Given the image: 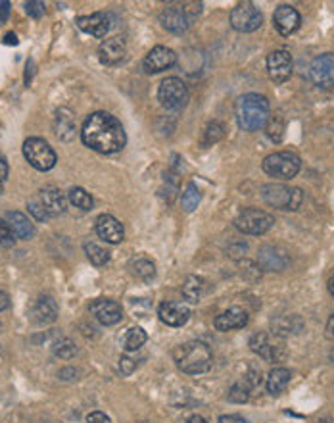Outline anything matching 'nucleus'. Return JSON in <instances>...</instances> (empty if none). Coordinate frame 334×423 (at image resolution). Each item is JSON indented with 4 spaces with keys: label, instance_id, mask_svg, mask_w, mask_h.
I'll return each instance as SVG.
<instances>
[{
    "label": "nucleus",
    "instance_id": "nucleus-12",
    "mask_svg": "<svg viewBox=\"0 0 334 423\" xmlns=\"http://www.w3.org/2000/svg\"><path fill=\"white\" fill-rule=\"evenodd\" d=\"M292 68V56H290V52H286V50H275V52H271V54L267 56V73H269L271 81H275L277 85L286 83V81L290 79Z\"/></svg>",
    "mask_w": 334,
    "mask_h": 423
},
{
    "label": "nucleus",
    "instance_id": "nucleus-26",
    "mask_svg": "<svg viewBox=\"0 0 334 423\" xmlns=\"http://www.w3.org/2000/svg\"><path fill=\"white\" fill-rule=\"evenodd\" d=\"M304 329V321L299 316H280L273 319V333L277 337H288V335H298Z\"/></svg>",
    "mask_w": 334,
    "mask_h": 423
},
{
    "label": "nucleus",
    "instance_id": "nucleus-25",
    "mask_svg": "<svg viewBox=\"0 0 334 423\" xmlns=\"http://www.w3.org/2000/svg\"><path fill=\"white\" fill-rule=\"evenodd\" d=\"M6 221L12 227V231L16 233V237L21 240H29L33 235H35V226L33 221L21 214V212H8L6 214Z\"/></svg>",
    "mask_w": 334,
    "mask_h": 423
},
{
    "label": "nucleus",
    "instance_id": "nucleus-48",
    "mask_svg": "<svg viewBox=\"0 0 334 423\" xmlns=\"http://www.w3.org/2000/svg\"><path fill=\"white\" fill-rule=\"evenodd\" d=\"M327 331H328V335H330V338H333V341H334V314H333V316H330V319H328Z\"/></svg>",
    "mask_w": 334,
    "mask_h": 423
},
{
    "label": "nucleus",
    "instance_id": "nucleus-24",
    "mask_svg": "<svg viewBox=\"0 0 334 423\" xmlns=\"http://www.w3.org/2000/svg\"><path fill=\"white\" fill-rule=\"evenodd\" d=\"M39 202L47 210L49 218H56L66 210V197L62 195V190L56 189V187H44L39 192Z\"/></svg>",
    "mask_w": 334,
    "mask_h": 423
},
{
    "label": "nucleus",
    "instance_id": "nucleus-23",
    "mask_svg": "<svg viewBox=\"0 0 334 423\" xmlns=\"http://www.w3.org/2000/svg\"><path fill=\"white\" fill-rule=\"evenodd\" d=\"M246 324H248V312L238 308V306L221 312V314L216 317V321H214L217 331L223 333L233 331V329H242V327H246Z\"/></svg>",
    "mask_w": 334,
    "mask_h": 423
},
{
    "label": "nucleus",
    "instance_id": "nucleus-18",
    "mask_svg": "<svg viewBox=\"0 0 334 423\" xmlns=\"http://www.w3.org/2000/svg\"><path fill=\"white\" fill-rule=\"evenodd\" d=\"M91 314L102 325H116L123 317L121 304L116 302V300H110V298H97L91 304Z\"/></svg>",
    "mask_w": 334,
    "mask_h": 423
},
{
    "label": "nucleus",
    "instance_id": "nucleus-11",
    "mask_svg": "<svg viewBox=\"0 0 334 423\" xmlns=\"http://www.w3.org/2000/svg\"><path fill=\"white\" fill-rule=\"evenodd\" d=\"M252 352H256L259 358H264L265 362H278L285 356V345L283 341L275 335V333L259 331L250 338Z\"/></svg>",
    "mask_w": 334,
    "mask_h": 423
},
{
    "label": "nucleus",
    "instance_id": "nucleus-27",
    "mask_svg": "<svg viewBox=\"0 0 334 423\" xmlns=\"http://www.w3.org/2000/svg\"><path fill=\"white\" fill-rule=\"evenodd\" d=\"M290 379H292L290 369H286V367H275V369H271V374L267 377V383H265V385H267V391H269L273 396H277L288 387Z\"/></svg>",
    "mask_w": 334,
    "mask_h": 423
},
{
    "label": "nucleus",
    "instance_id": "nucleus-43",
    "mask_svg": "<svg viewBox=\"0 0 334 423\" xmlns=\"http://www.w3.org/2000/svg\"><path fill=\"white\" fill-rule=\"evenodd\" d=\"M85 423H110V417L106 416L104 412H92L85 417Z\"/></svg>",
    "mask_w": 334,
    "mask_h": 423
},
{
    "label": "nucleus",
    "instance_id": "nucleus-7",
    "mask_svg": "<svg viewBox=\"0 0 334 423\" xmlns=\"http://www.w3.org/2000/svg\"><path fill=\"white\" fill-rule=\"evenodd\" d=\"M23 156H25L29 166H33L39 171H49L58 162L54 148L41 137H31L23 142Z\"/></svg>",
    "mask_w": 334,
    "mask_h": 423
},
{
    "label": "nucleus",
    "instance_id": "nucleus-34",
    "mask_svg": "<svg viewBox=\"0 0 334 423\" xmlns=\"http://www.w3.org/2000/svg\"><path fill=\"white\" fill-rule=\"evenodd\" d=\"M85 252H87V258L91 260V264L94 266H106L110 262V252L106 248L98 247L97 243H85Z\"/></svg>",
    "mask_w": 334,
    "mask_h": 423
},
{
    "label": "nucleus",
    "instance_id": "nucleus-21",
    "mask_svg": "<svg viewBox=\"0 0 334 423\" xmlns=\"http://www.w3.org/2000/svg\"><path fill=\"white\" fill-rule=\"evenodd\" d=\"M158 316L169 327H183L190 319V310L181 302H163L158 310Z\"/></svg>",
    "mask_w": 334,
    "mask_h": 423
},
{
    "label": "nucleus",
    "instance_id": "nucleus-16",
    "mask_svg": "<svg viewBox=\"0 0 334 423\" xmlns=\"http://www.w3.org/2000/svg\"><path fill=\"white\" fill-rule=\"evenodd\" d=\"M299 23H302V16L296 8L288 6V4L278 6L273 14V25L283 37H290L292 33H296Z\"/></svg>",
    "mask_w": 334,
    "mask_h": 423
},
{
    "label": "nucleus",
    "instance_id": "nucleus-6",
    "mask_svg": "<svg viewBox=\"0 0 334 423\" xmlns=\"http://www.w3.org/2000/svg\"><path fill=\"white\" fill-rule=\"evenodd\" d=\"M261 168L267 176L283 179V181H290L292 177L298 176L302 160L294 152L280 150V152H273V154L267 156L261 164Z\"/></svg>",
    "mask_w": 334,
    "mask_h": 423
},
{
    "label": "nucleus",
    "instance_id": "nucleus-10",
    "mask_svg": "<svg viewBox=\"0 0 334 423\" xmlns=\"http://www.w3.org/2000/svg\"><path fill=\"white\" fill-rule=\"evenodd\" d=\"M264 23V16L259 8L252 2H240L230 12V25L240 33H254Z\"/></svg>",
    "mask_w": 334,
    "mask_h": 423
},
{
    "label": "nucleus",
    "instance_id": "nucleus-1",
    "mask_svg": "<svg viewBox=\"0 0 334 423\" xmlns=\"http://www.w3.org/2000/svg\"><path fill=\"white\" fill-rule=\"evenodd\" d=\"M81 139L85 147H89L100 154H116L125 147L127 135L121 121L108 112H94L85 121L81 129Z\"/></svg>",
    "mask_w": 334,
    "mask_h": 423
},
{
    "label": "nucleus",
    "instance_id": "nucleus-3",
    "mask_svg": "<svg viewBox=\"0 0 334 423\" xmlns=\"http://www.w3.org/2000/svg\"><path fill=\"white\" fill-rule=\"evenodd\" d=\"M173 356L179 369L188 375L206 374L214 364V352L204 341H188L185 345L177 346Z\"/></svg>",
    "mask_w": 334,
    "mask_h": 423
},
{
    "label": "nucleus",
    "instance_id": "nucleus-47",
    "mask_svg": "<svg viewBox=\"0 0 334 423\" xmlns=\"http://www.w3.org/2000/svg\"><path fill=\"white\" fill-rule=\"evenodd\" d=\"M2 42H4V44H18V35H16V33H6V35H4V39H2Z\"/></svg>",
    "mask_w": 334,
    "mask_h": 423
},
{
    "label": "nucleus",
    "instance_id": "nucleus-52",
    "mask_svg": "<svg viewBox=\"0 0 334 423\" xmlns=\"http://www.w3.org/2000/svg\"><path fill=\"white\" fill-rule=\"evenodd\" d=\"M0 331H2V324H0Z\"/></svg>",
    "mask_w": 334,
    "mask_h": 423
},
{
    "label": "nucleus",
    "instance_id": "nucleus-15",
    "mask_svg": "<svg viewBox=\"0 0 334 423\" xmlns=\"http://www.w3.org/2000/svg\"><path fill=\"white\" fill-rule=\"evenodd\" d=\"M177 63V54L173 50L167 49V47H154L150 52L144 58L142 62V68L147 73H160V71H166L169 68H173Z\"/></svg>",
    "mask_w": 334,
    "mask_h": 423
},
{
    "label": "nucleus",
    "instance_id": "nucleus-36",
    "mask_svg": "<svg viewBox=\"0 0 334 423\" xmlns=\"http://www.w3.org/2000/svg\"><path fill=\"white\" fill-rule=\"evenodd\" d=\"M250 391L252 388L240 381V383H235L229 391V400L235 402V404H244V402L250 400Z\"/></svg>",
    "mask_w": 334,
    "mask_h": 423
},
{
    "label": "nucleus",
    "instance_id": "nucleus-20",
    "mask_svg": "<svg viewBox=\"0 0 334 423\" xmlns=\"http://www.w3.org/2000/svg\"><path fill=\"white\" fill-rule=\"evenodd\" d=\"M77 27L81 29L87 35L97 37V39H104L106 33L111 29L110 16L104 12H97L91 16H81L77 18Z\"/></svg>",
    "mask_w": 334,
    "mask_h": 423
},
{
    "label": "nucleus",
    "instance_id": "nucleus-33",
    "mask_svg": "<svg viewBox=\"0 0 334 423\" xmlns=\"http://www.w3.org/2000/svg\"><path fill=\"white\" fill-rule=\"evenodd\" d=\"M200 200H202V195H200V189L196 187L194 183H188L185 192H183L181 197V206L185 212H194L200 204Z\"/></svg>",
    "mask_w": 334,
    "mask_h": 423
},
{
    "label": "nucleus",
    "instance_id": "nucleus-17",
    "mask_svg": "<svg viewBox=\"0 0 334 423\" xmlns=\"http://www.w3.org/2000/svg\"><path fill=\"white\" fill-rule=\"evenodd\" d=\"M97 235L110 245H119L121 240L125 239V229L119 223V219H116L110 214H102L98 216L97 223H94Z\"/></svg>",
    "mask_w": 334,
    "mask_h": 423
},
{
    "label": "nucleus",
    "instance_id": "nucleus-9",
    "mask_svg": "<svg viewBox=\"0 0 334 423\" xmlns=\"http://www.w3.org/2000/svg\"><path fill=\"white\" fill-rule=\"evenodd\" d=\"M158 99L167 110H181L187 106L190 92H188L187 83L183 79L167 78L161 81L160 89H158Z\"/></svg>",
    "mask_w": 334,
    "mask_h": 423
},
{
    "label": "nucleus",
    "instance_id": "nucleus-13",
    "mask_svg": "<svg viewBox=\"0 0 334 423\" xmlns=\"http://www.w3.org/2000/svg\"><path fill=\"white\" fill-rule=\"evenodd\" d=\"M258 264L265 271H283L290 264V254L277 245H264L258 252Z\"/></svg>",
    "mask_w": 334,
    "mask_h": 423
},
{
    "label": "nucleus",
    "instance_id": "nucleus-41",
    "mask_svg": "<svg viewBox=\"0 0 334 423\" xmlns=\"http://www.w3.org/2000/svg\"><path fill=\"white\" fill-rule=\"evenodd\" d=\"M44 10H47L44 2H37V0H33V2H25V12H27L31 18H35V20H39V18L44 16Z\"/></svg>",
    "mask_w": 334,
    "mask_h": 423
},
{
    "label": "nucleus",
    "instance_id": "nucleus-45",
    "mask_svg": "<svg viewBox=\"0 0 334 423\" xmlns=\"http://www.w3.org/2000/svg\"><path fill=\"white\" fill-rule=\"evenodd\" d=\"M8 14H10V2L2 0L0 2V23H4L8 20Z\"/></svg>",
    "mask_w": 334,
    "mask_h": 423
},
{
    "label": "nucleus",
    "instance_id": "nucleus-35",
    "mask_svg": "<svg viewBox=\"0 0 334 423\" xmlns=\"http://www.w3.org/2000/svg\"><path fill=\"white\" fill-rule=\"evenodd\" d=\"M52 352H54V356H58V358L71 360L77 354V346L71 338H60V341H56L54 346H52Z\"/></svg>",
    "mask_w": 334,
    "mask_h": 423
},
{
    "label": "nucleus",
    "instance_id": "nucleus-30",
    "mask_svg": "<svg viewBox=\"0 0 334 423\" xmlns=\"http://www.w3.org/2000/svg\"><path fill=\"white\" fill-rule=\"evenodd\" d=\"M131 271L132 275H137L142 281H150L156 275V266H154L152 260H148L144 256H139V258H132L131 260Z\"/></svg>",
    "mask_w": 334,
    "mask_h": 423
},
{
    "label": "nucleus",
    "instance_id": "nucleus-49",
    "mask_svg": "<svg viewBox=\"0 0 334 423\" xmlns=\"http://www.w3.org/2000/svg\"><path fill=\"white\" fill-rule=\"evenodd\" d=\"M221 423H246V422H244V419H240V417L230 416V417H221Z\"/></svg>",
    "mask_w": 334,
    "mask_h": 423
},
{
    "label": "nucleus",
    "instance_id": "nucleus-50",
    "mask_svg": "<svg viewBox=\"0 0 334 423\" xmlns=\"http://www.w3.org/2000/svg\"><path fill=\"white\" fill-rule=\"evenodd\" d=\"M187 423H208V422H206L202 416H190L187 419Z\"/></svg>",
    "mask_w": 334,
    "mask_h": 423
},
{
    "label": "nucleus",
    "instance_id": "nucleus-40",
    "mask_svg": "<svg viewBox=\"0 0 334 423\" xmlns=\"http://www.w3.org/2000/svg\"><path fill=\"white\" fill-rule=\"evenodd\" d=\"M27 208H29V214H31L37 221H44V219H49V214H47V210L42 208V204L39 202V198H37V200H31V202L27 204Z\"/></svg>",
    "mask_w": 334,
    "mask_h": 423
},
{
    "label": "nucleus",
    "instance_id": "nucleus-42",
    "mask_svg": "<svg viewBox=\"0 0 334 423\" xmlns=\"http://www.w3.org/2000/svg\"><path fill=\"white\" fill-rule=\"evenodd\" d=\"M135 367H137V364H135L131 358L123 356V358L119 360V372H121L123 375H131Z\"/></svg>",
    "mask_w": 334,
    "mask_h": 423
},
{
    "label": "nucleus",
    "instance_id": "nucleus-8",
    "mask_svg": "<svg viewBox=\"0 0 334 423\" xmlns=\"http://www.w3.org/2000/svg\"><path fill=\"white\" fill-rule=\"evenodd\" d=\"M275 226V218L258 208H246L235 219V227L244 235H265Z\"/></svg>",
    "mask_w": 334,
    "mask_h": 423
},
{
    "label": "nucleus",
    "instance_id": "nucleus-4",
    "mask_svg": "<svg viewBox=\"0 0 334 423\" xmlns=\"http://www.w3.org/2000/svg\"><path fill=\"white\" fill-rule=\"evenodd\" d=\"M200 12H202L200 2H173L161 10L160 21L163 29L171 31L175 35H181L194 23Z\"/></svg>",
    "mask_w": 334,
    "mask_h": 423
},
{
    "label": "nucleus",
    "instance_id": "nucleus-37",
    "mask_svg": "<svg viewBox=\"0 0 334 423\" xmlns=\"http://www.w3.org/2000/svg\"><path fill=\"white\" fill-rule=\"evenodd\" d=\"M267 137L273 142L283 141V137H285V121L280 120V118H273V120L267 121Z\"/></svg>",
    "mask_w": 334,
    "mask_h": 423
},
{
    "label": "nucleus",
    "instance_id": "nucleus-39",
    "mask_svg": "<svg viewBox=\"0 0 334 423\" xmlns=\"http://www.w3.org/2000/svg\"><path fill=\"white\" fill-rule=\"evenodd\" d=\"M16 233L12 231V227L8 223L6 219H0V245L2 247H12L16 243Z\"/></svg>",
    "mask_w": 334,
    "mask_h": 423
},
{
    "label": "nucleus",
    "instance_id": "nucleus-32",
    "mask_svg": "<svg viewBox=\"0 0 334 423\" xmlns=\"http://www.w3.org/2000/svg\"><path fill=\"white\" fill-rule=\"evenodd\" d=\"M68 198H70L71 204L83 212L92 210V206H94V200H92L91 195L85 189H81V187H73V189L68 192Z\"/></svg>",
    "mask_w": 334,
    "mask_h": 423
},
{
    "label": "nucleus",
    "instance_id": "nucleus-38",
    "mask_svg": "<svg viewBox=\"0 0 334 423\" xmlns=\"http://www.w3.org/2000/svg\"><path fill=\"white\" fill-rule=\"evenodd\" d=\"M225 137V127L219 121H214L206 127V133H204V145H214V142L221 141Z\"/></svg>",
    "mask_w": 334,
    "mask_h": 423
},
{
    "label": "nucleus",
    "instance_id": "nucleus-29",
    "mask_svg": "<svg viewBox=\"0 0 334 423\" xmlns=\"http://www.w3.org/2000/svg\"><path fill=\"white\" fill-rule=\"evenodd\" d=\"M75 131V123H73V116L70 110H58L56 112V135L63 139V141H70L71 133Z\"/></svg>",
    "mask_w": 334,
    "mask_h": 423
},
{
    "label": "nucleus",
    "instance_id": "nucleus-14",
    "mask_svg": "<svg viewBox=\"0 0 334 423\" xmlns=\"http://www.w3.org/2000/svg\"><path fill=\"white\" fill-rule=\"evenodd\" d=\"M309 75H311V81L321 89L334 87V54L327 52L315 58L309 68Z\"/></svg>",
    "mask_w": 334,
    "mask_h": 423
},
{
    "label": "nucleus",
    "instance_id": "nucleus-51",
    "mask_svg": "<svg viewBox=\"0 0 334 423\" xmlns=\"http://www.w3.org/2000/svg\"><path fill=\"white\" fill-rule=\"evenodd\" d=\"M328 290H330V295L334 296V277L328 281Z\"/></svg>",
    "mask_w": 334,
    "mask_h": 423
},
{
    "label": "nucleus",
    "instance_id": "nucleus-31",
    "mask_svg": "<svg viewBox=\"0 0 334 423\" xmlns=\"http://www.w3.org/2000/svg\"><path fill=\"white\" fill-rule=\"evenodd\" d=\"M147 341H148V335L142 327H131V329L125 333V337H123V341H121V345H123V348H125L127 352H135V350H139L140 346L144 345Z\"/></svg>",
    "mask_w": 334,
    "mask_h": 423
},
{
    "label": "nucleus",
    "instance_id": "nucleus-2",
    "mask_svg": "<svg viewBox=\"0 0 334 423\" xmlns=\"http://www.w3.org/2000/svg\"><path fill=\"white\" fill-rule=\"evenodd\" d=\"M269 100L258 92H248L237 100V120L242 131H259L271 118Z\"/></svg>",
    "mask_w": 334,
    "mask_h": 423
},
{
    "label": "nucleus",
    "instance_id": "nucleus-19",
    "mask_svg": "<svg viewBox=\"0 0 334 423\" xmlns=\"http://www.w3.org/2000/svg\"><path fill=\"white\" fill-rule=\"evenodd\" d=\"M127 56V44L123 39L119 37H111L104 39L98 47V58L104 66H118L125 60Z\"/></svg>",
    "mask_w": 334,
    "mask_h": 423
},
{
    "label": "nucleus",
    "instance_id": "nucleus-5",
    "mask_svg": "<svg viewBox=\"0 0 334 423\" xmlns=\"http://www.w3.org/2000/svg\"><path fill=\"white\" fill-rule=\"evenodd\" d=\"M261 197L269 206L278 208V210H292L296 212L304 202V192L298 187H288V185L269 183L261 187Z\"/></svg>",
    "mask_w": 334,
    "mask_h": 423
},
{
    "label": "nucleus",
    "instance_id": "nucleus-46",
    "mask_svg": "<svg viewBox=\"0 0 334 423\" xmlns=\"http://www.w3.org/2000/svg\"><path fill=\"white\" fill-rule=\"evenodd\" d=\"M6 177H8V164H6V160L0 156V183H4V181H6Z\"/></svg>",
    "mask_w": 334,
    "mask_h": 423
},
{
    "label": "nucleus",
    "instance_id": "nucleus-28",
    "mask_svg": "<svg viewBox=\"0 0 334 423\" xmlns=\"http://www.w3.org/2000/svg\"><path fill=\"white\" fill-rule=\"evenodd\" d=\"M204 290H206V281L198 275H188L185 279V285H183V296L188 302L196 304L200 298H202Z\"/></svg>",
    "mask_w": 334,
    "mask_h": 423
},
{
    "label": "nucleus",
    "instance_id": "nucleus-22",
    "mask_svg": "<svg viewBox=\"0 0 334 423\" xmlns=\"http://www.w3.org/2000/svg\"><path fill=\"white\" fill-rule=\"evenodd\" d=\"M31 317L39 325L54 324L56 317H58V304H56L54 298L49 295L39 296L33 304V308H31Z\"/></svg>",
    "mask_w": 334,
    "mask_h": 423
},
{
    "label": "nucleus",
    "instance_id": "nucleus-44",
    "mask_svg": "<svg viewBox=\"0 0 334 423\" xmlns=\"http://www.w3.org/2000/svg\"><path fill=\"white\" fill-rule=\"evenodd\" d=\"M12 306V300H10V296H8L6 290L0 289V312L8 310Z\"/></svg>",
    "mask_w": 334,
    "mask_h": 423
}]
</instances>
